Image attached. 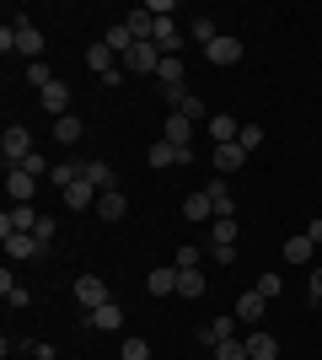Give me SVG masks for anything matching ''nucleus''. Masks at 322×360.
<instances>
[{
  "instance_id": "nucleus-1",
  "label": "nucleus",
  "mask_w": 322,
  "mask_h": 360,
  "mask_svg": "<svg viewBox=\"0 0 322 360\" xmlns=\"http://www.w3.org/2000/svg\"><path fill=\"white\" fill-rule=\"evenodd\" d=\"M0 156H6V172H16V167L32 156V135H27V124H6V135H0Z\"/></svg>"
},
{
  "instance_id": "nucleus-2",
  "label": "nucleus",
  "mask_w": 322,
  "mask_h": 360,
  "mask_svg": "<svg viewBox=\"0 0 322 360\" xmlns=\"http://www.w3.org/2000/svg\"><path fill=\"white\" fill-rule=\"evenodd\" d=\"M11 27H16V49H11V54H22L27 65H38V54H43V32L32 27L22 11H11Z\"/></svg>"
},
{
  "instance_id": "nucleus-3",
  "label": "nucleus",
  "mask_w": 322,
  "mask_h": 360,
  "mask_svg": "<svg viewBox=\"0 0 322 360\" xmlns=\"http://www.w3.org/2000/svg\"><path fill=\"white\" fill-rule=\"evenodd\" d=\"M161 60H167V54H161L156 44H135L119 65H123V75H156V70H161Z\"/></svg>"
},
{
  "instance_id": "nucleus-4",
  "label": "nucleus",
  "mask_w": 322,
  "mask_h": 360,
  "mask_svg": "<svg viewBox=\"0 0 322 360\" xmlns=\"http://www.w3.org/2000/svg\"><path fill=\"white\" fill-rule=\"evenodd\" d=\"M204 248H210V258H220V264H236V221H215Z\"/></svg>"
},
{
  "instance_id": "nucleus-5",
  "label": "nucleus",
  "mask_w": 322,
  "mask_h": 360,
  "mask_svg": "<svg viewBox=\"0 0 322 360\" xmlns=\"http://www.w3.org/2000/svg\"><path fill=\"white\" fill-rule=\"evenodd\" d=\"M76 301L86 307V312L107 307V301H113V296H107V280H102V274H76Z\"/></svg>"
},
{
  "instance_id": "nucleus-6",
  "label": "nucleus",
  "mask_w": 322,
  "mask_h": 360,
  "mask_svg": "<svg viewBox=\"0 0 322 360\" xmlns=\"http://www.w3.org/2000/svg\"><path fill=\"white\" fill-rule=\"evenodd\" d=\"M145 162H151L156 172H161V167H188V162H194V150H177L172 140H156V146L145 150Z\"/></svg>"
},
{
  "instance_id": "nucleus-7",
  "label": "nucleus",
  "mask_w": 322,
  "mask_h": 360,
  "mask_svg": "<svg viewBox=\"0 0 322 360\" xmlns=\"http://www.w3.org/2000/svg\"><path fill=\"white\" fill-rule=\"evenodd\" d=\"M236 323H242V317H236V312H220V317H210V323H204V328H199V345L204 349H215V345H220V339H236Z\"/></svg>"
},
{
  "instance_id": "nucleus-8",
  "label": "nucleus",
  "mask_w": 322,
  "mask_h": 360,
  "mask_svg": "<svg viewBox=\"0 0 322 360\" xmlns=\"http://www.w3.org/2000/svg\"><path fill=\"white\" fill-rule=\"evenodd\" d=\"M38 108H43L48 119H65V113H70V86H65V81L43 86V91H38Z\"/></svg>"
},
{
  "instance_id": "nucleus-9",
  "label": "nucleus",
  "mask_w": 322,
  "mask_h": 360,
  "mask_svg": "<svg viewBox=\"0 0 322 360\" xmlns=\"http://www.w3.org/2000/svg\"><path fill=\"white\" fill-rule=\"evenodd\" d=\"M151 44L161 49V54H177V49H183V27H177L172 16H156V32H151Z\"/></svg>"
},
{
  "instance_id": "nucleus-10",
  "label": "nucleus",
  "mask_w": 322,
  "mask_h": 360,
  "mask_svg": "<svg viewBox=\"0 0 322 360\" xmlns=\"http://www.w3.org/2000/svg\"><path fill=\"white\" fill-rule=\"evenodd\" d=\"M204 60H210V65H236V60H242V38L220 32V38H215V44L204 49Z\"/></svg>"
},
{
  "instance_id": "nucleus-11",
  "label": "nucleus",
  "mask_w": 322,
  "mask_h": 360,
  "mask_svg": "<svg viewBox=\"0 0 322 360\" xmlns=\"http://www.w3.org/2000/svg\"><path fill=\"white\" fill-rule=\"evenodd\" d=\"M210 162H215V172H220V178H231V172H242V167H247V150H242V146H215Z\"/></svg>"
},
{
  "instance_id": "nucleus-12",
  "label": "nucleus",
  "mask_w": 322,
  "mask_h": 360,
  "mask_svg": "<svg viewBox=\"0 0 322 360\" xmlns=\"http://www.w3.org/2000/svg\"><path fill=\"white\" fill-rule=\"evenodd\" d=\"M86 328H97V333H119V328H123V307H119V301H107V307L86 312Z\"/></svg>"
},
{
  "instance_id": "nucleus-13",
  "label": "nucleus",
  "mask_w": 322,
  "mask_h": 360,
  "mask_svg": "<svg viewBox=\"0 0 322 360\" xmlns=\"http://www.w3.org/2000/svg\"><path fill=\"white\" fill-rule=\"evenodd\" d=\"M0 237H6V253L11 258H43V248H38L32 231H0Z\"/></svg>"
},
{
  "instance_id": "nucleus-14",
  "label": "nucleus",
  "mask_w": 322,
  "mask_h": 360,
  "mask_svg": "<svg viewBox=\"0 0 322 360\" xmlns=\"http://www.w3.org/2000/svg\"><path fill=\"white\" fill-rule=\"evenodd\" d=\"M38 221H43V215L32 210V205H11V210L0 215V231H32Z\"/></svg>"
},
{
  "instance_id": "nucleus-15",
  "label": "nucleus",
  "mask_w": 322,
  "mask_h": 360,
  "mask_svg": "<svg viewBox=\"0 0 322 360\" xmlns=\"http://www.w3.org/2000/svg\"><path fill=\"white\" fill-rule=\"evenodd\" d=\"M247 355H253V360H279V339L269 328H253V333H247Z\"/></svg>"
},
{
  "instance_id": "nucleus-16",
  "label": "nucleus",
  "mask_w": 322,
  "mask_h": 360,
  "mask_svg": "<svg viewBox=\"0 0 322 360\" xmlns=\"http://www.w3.org/2000/svg\"><path fill=\"white\" fill-rule=\"evenodd\" d=\"M86 65H92V75H102V81H107L113 70H123V65H119V54H113L107 44H92V49H86Z\"/></svg>"
},
{
  "instance_id": "nucleus-17",
  "label": "nucleus",
  "mask_w": 322,
  "mask_h": 360,
  "mask_svg": "<svg viewBox=\"0 0 322 360\" xmlns=\"http://www.w3.org/2000/svg\"><path fill=\"white\" fill-rule=\"evenodd\" d=\"M6 188H11V205H32L38 178H32V172H6Z\"/></svg>"
},
{
  "instance_id": "nucleus-18",
  "label": "nucleus",
  "mask_w": 322,
  "mask_h": 360,
  "mask_svg": "<svg viewBox=\"0 0 322 360\" xmlns=\"http://www.w3.org/2000/svg\"><path fill=\"white\" fill-rule=\"evenodd\" d=\"M145 290H151V296H177V264L151 269V274H145Z\"/></svg>"
},
{
  "instance_id": "nucleus-19",
  "label": "nucleus",
  "mask_w": 322,
  "mask_h": 360,
  "mask_svg": "<svg viewBox=\"0 0 322 360\" xmlns=\"http://www.w3.org/2000/svg\"><path fill=\"white\" fill-rule=\"evenodd\" d=\"M210 135H215V146H236V135H242V124L231 119V113H210Z\"/></svg>"
},
{
  "instance_id": "nucleus-20",
  "label": "nucleus",
  "mask_w": 322,
  "mask_h": 360,
  "mask_svg": "<svg viewBox=\"0 0 322 360\" xmlns=\"http://www.w3.org/2000/svg\"><path fill=\"white\" fill-rule=\"evenodd\" d=\"M210 210H215V221H236V199H231L226 183H210Z\"/></svg>"
},
{
  "instance_id": "nucleus-21",
  "label": "nucleus",
  "mask_w": 322,
  "mask_h": 360,
  "mask_svg": "<svg viewBox=\"0 0 322 360\" xmlns=\"http://www.w3.org/2000/svg\"><path fill=\"white\" fill-rule=\"evenodd\" d=\"M97 215H102V221H123V215H129V199H123L119 188H107V194H97Z\"/></svg>"
},
{
  "instance_id": "nucleus-22",
  "label": "nucleus",
  "mask_w": 322,
  "mask_h": 360,
  "mask_svg": "<svg viewBox=\"0 0 322 360\" xmlns=\"http://www.w3.org/2000/svg\"><path fill=\"white\" fill-rule=\"evenodd\" d=\"M161 140H172L177 150H194V124H188L183 113H172V119H167V135H161Z\"/></svg>"
},
{
  "instance_id": "nucleus-23",
  "label": "nucleus",
  "mask_w": 322,
  "mask_h": 360,
  "mask_svg": "<svg viewBox=\"0 0 322 360\" xmlns=\"http://www.w3.org/2000/svg\"><path fill=\"white\" fill-rule=\"evenodd\" d=\"M156 86H161V91H177V86H183V60H177V54H167V60H161Z\"/></svg>"
},
{
  "instance_id": "nucleus-24",
  "label": "nucleus",
  "mask_w": 322,
  "mask_h": 360,
  "mask_svg": "<svg viewBox=\"0 0 322 360\" xmlns=\"http://www.w3.org/2000/svg\"><path fill=\"white\" fill-rule=\"evenodd\" d=\"M81 178L92 183L97 194H107V188H113V167L107 162H81Z\"/></svg>"
},
{
  "instance_id": "nucleus-25",
  "label": "nucleus",
  "mask_w": 322,
  "mask_h": 360,
  "mask_svg": "<svg viewBox=\"0 0 322 360\" xmlns=\"http://www.w3.org/2000/svg\"><path fill=\"white\" fill-rule=\"evenodd\" d=\"M183 215H188V221H215V210H210V188H194V194L183 199Z\"/></svg>"
},
{
  "instance_id": "nucleus-26",
  "label": "nucleus",
  "mask_w": 322,
  "mask_h": 360,
  "mask_svg": "<svg viewBox=\"0 0 322 360\" xmlns=\"http://www.w3.org/2000/svg\"><path fill=\"white\" fill-rule=\"evenodd\" d=\"M65 205H70V210H92V205H97V188H92L86 178L70 183V188H65Z\"/></svg>"
},
{
  "instance_id": "nucleus-27",
  "label": "nucleus",
  "mask_w": 322,
  "mask_h": 360,
  "mask_svg": "<svg viewBox=\"0 0 322 360\" xmlns=\"http://www.w3.org/2000/svg\"><path fill=\"white\" fill-rule=\"evenodd\" d=\"M311 248H317V242H311L307 231H295V237L285 242V264H311Z\"/></svg>"
},
{
  "instance_id": "nucleus-28",
  "label": "nucleus",
  "mask_w": 322,
  "mask_h": 360,
  "mask_svg": "<svg viewBox=\"0 0 322 360\" xmlns=\"http://www.w3.org/2000/svg\"><path fill=\"white\" fill-rule=\"evenodd\" d=\"M263 312H269V301H263L258 290H247V296L236 301V317H242V323H263Z\"/></svg>"
},
{
  "instance_id": "nucleus-29",
  "label": "nucleus",
  "mask_w": 322,
  "mask_h": 360,
  "mask_svg": "<svg viewBox=\"0 0 322 360\" xmlns=\"http://www.w3.org/2000/svg\"><path fill=\"white\" fill-rule=\"evenodd\" d=\"M177 296H183V301H199L204 296V274L199 269H177Z\"/></svg>"
},
{
  "instance_id": "nucleus-30",
  "label": "nucleus",
  "mask_w": 322,
  "mask_h": 360,
  "mask_svg": "<svg viewBox=\"0 0 322 360\" xmlns=\"http://www.w3.org/2000/svg\"><path fill=\"white\" fill-rule=\"evenodd\" d=\"M188 38H194V44H204V49H210L215 38H220V27H215V16H194V22H188Z\"/></svg>"
},
{
  "instance_id": "nucleus-31",
  "label": "nucleus",
  "mask_w": 322,
  "mask_h": 360,
  "mask_svg": "<svg viewBox=\"0 0 322 360\" xmlns=\"http://www.w3.org/2000/svg\"><path fill=\"white\" fill-rule=\"evenodd\" d=\"M102 44H107V49H113V54H119V60H123V54L135 49V32L123 27V22H113V27H107V38H102Z\"/></svg>"
},
{
  "instance_id": "nucleus-32",
  "label": "nucleus",
  "mask_w": 322,
  "mask_h": 360,
  "mask_svg": "<svg viewBox=\"0 0 322 360\" xmlns=\"http://www.w3.org/2000/svg\"><path fill=\"white\" fill-rule=\"evenodd\" d=\"M54 140H60V146H76V140H81V119H76V113L54 119Z\"/></svg>"
},
{
  "instance_id": "nucleus-33",
  "label": "nucleus",
  "mask_w": 322,
  "mask_h": 360,
  "mask_svg": "<svg viewBox=\"0 0 322 360\" xmlns=\"http://www.w3.org/2000/svg\"><path fill=\"white\" fill-rule=\"evenodd\" d=\"M0 296H6V301H11V307H16V312H22V307H27V285H16V280H11V274H0Z\"/></svg>"
},
{
  "instance_id": "nucleus-34",
  "label": "nucleus",
  "mask_w": 322,
  "mask_h": 360,
  "mask_svg": "<svg viewBox=\"0 0 322 360\" xmlns=\"http://www.w3.org/2000/svg\"><path fill=\"white\" fill-rule=\"evenodd\" d=\"M70 183H81V162H54V188H70Z\"/></svg>"
},
{
  "instance_id": "nucleus-35",
  "label": "nucleus",
  "mask_w": 322,
  "mask_h": 360,
  "mask_svg": "<svg viewBox=\"0 0 322 360\" xmlns=\"http://www.w3.org/2000/svg\"><path fill=\"white\" fill-rule=\"evenodd\" d=\"M215 360H253L247 355V339H220V345H215Z\"/></svg>"
},
{
  "instance_id": "nucleus-36",
  "label": "nucleus",
  "mask_w": 322,
  "mask_h": 360,
  "mask_svg": "<svg viewBox=\"0 0 322 360\" xmlns=\"http://www.w3.org/2000/svg\"><path fill=\"white\" fill-rule=\"evenodd\" d=\"M172 113H183V119H188V124H199V119H210V108H204V103H199V97H194V91H188L183 103L172 108Z\"/></svg>"
},
{
  "instance_id": "nucleus-37",
  "label": "nucleus",
  "mask_w": 322,
  "mask_h": 360,
  "mask_svg": "<svg viewBox=\"0 0 322 360\" xmlns=\"http://www.w3.org/2000/svg\"><path fill=\"white\" fill-rule=\"evenodd\" d=\"M210 253V248H199V242H183L177 248V269H199V258Z\"/></svg>"
},
{
  "instance_id": "nucleus-38",
  "label": "nucleus",
  "mask_w": 322,
  "mask_h": 360,
  "mask_svg": "<svg viewBox=\"0 0 322 360\" xmlns=\"http://www.w3.org/2000/svg\"><path fill=\"white\" fill-rule=\"evenodd\" d=\"M32 237H38V248L48 253V248H54V237H60V226H54V215H43V221L32 226Z\"/></svg>"
},
{
  "instance_id": "nucleus-39",
  "label": "nucleus",
  "mask_w": 322,
  "mask_h": 360,
  "mask_svg": "<svg viewBox=\"0 0 322 360\" xmlns=\"http://www.w3.org/2000/svg\"><path fill=\"white\" fill-rule=\"evenodd\" d=\"M27 81H32V86H38V91H43V86H54L60 75H54V70H48L43 60H38V65H27Z\"/></svg>"
},
{
  "instance_id": "nucleus-40",
  "label": "nucleus",
  "mask_w": 322,
  "mask_h": 360,
  "mask_svg": "<svg viewBox=\"0 0 322 360\" xmlns=\"http://www.w3.org/2000/svg\"><path fill=\"white\" fill-rule=\"evenodd\" d=\"M119 360H151V345H145V339H123Z\"/></svg>"
},
{
  "instance_id": "nucleus-41",
  "label": "nucleus",
  "mask_w": 322,
  "mask_h": 360,
  "mask_svg": "<svg viewBox=\"0 0 322 360\" xmlns=\"http://www.w3.org/2000/svg\"><path fill=\"white\" fill-rule=\"evenodd\" d=\"M253 290H258L263 301H274L279 290H285V280H279V274H263V280H258V285H253Z\"/></svg>"
},
{
  "instance_id": "nucleus-42",
  "label": "nucleus",
  "mask_w": 322,
  "mask_h": 360,
  "mask_svg": "<svg viewBox=\"0 0 322 360\" xmlns=\"http://www.w3.org/2000/svg\"><path fill=\"white\" fill-rule=\"evenodd\" d=\"M236 146H242V150H258V146H263V129H258V124H242V135H236Z\"/></svg>"
},
{
  "instance_id": "nucleus-43",
  "label": "nucleus",
  "mask_w": 322,
  "mask_h": 360,
  "mask_svg": "<svg viewBox=\"0 0 322 360\" xmlns=\"http://www.w3.org/2000/svg\"><path fill=\"white\" fill-rule=\"evenodd\" d=\"M16 172H32V178H43V172H48V162H43V156H38V150H32V156H27V162H22V167H16Z\"/></svg>"
},
{
  "instance_id": "nucleus-44",
  "label": "nucleus",
  "mask_w": 322,
  "mask_h": 360,
  "mask_svg": "<svg viewBox=\"0 0 322 360\" xmlns=\"http://www.w3.org/2000/svg\"><path fill=\"white\" fill-rule=\"evenodd\" d=\"M307 296H311V307L322 301V269H311V274H307Z\"/></svg>"
},
{
  "instance_id": "nucleus-45",
  "label": "nucleus",
  "mask_w": 322,
  "mask_h": 360,
  "mask_svg": "<svg viewBox=\"0 0 322 360\" xmlns=\"http://www.w3.org/2000/svg\"><path fill=\"white\" fill-rule=\"evenodd\" d=\"M145 11H151V16H172L177 6H172V0H145Z\"/></svg>"
},
{
  "instance_id": "nucleus-46",
  "label": "nucleus",
  "mask_w": 322,
  "mask_h": 360,
  "mask_svg": "<svg viewBox=\"0 0 322 360\" xmlns=\"http://www.w3.org/2000/svg\"><path fill=\"white\" fill-rule=\"evenodd\" d=\"M307 237H311V242H322V221H311V226H307Z\"/></svg>"
}]
</instances>
